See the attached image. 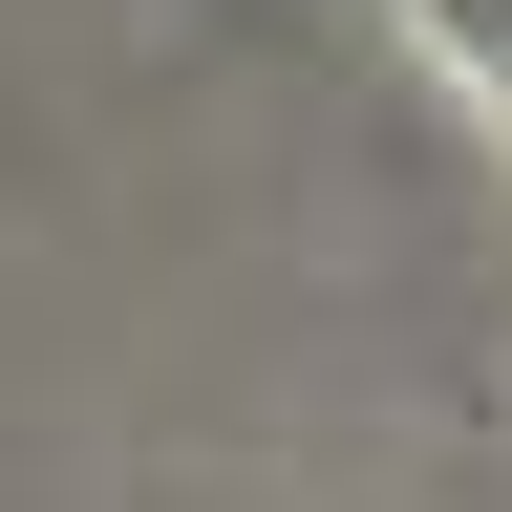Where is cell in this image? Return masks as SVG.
I'll return each mask as SVG.
<instances>
[{"label": "cell", "mask_w": 512, "mask_h": 512, "mask_svg": "<svg viewBox=\"0 0 512 512\" xmlns=\"http://www.w3.org/2000/svg\"><path fill=\"white\" fill-rule=\"evenodd\" d=\"M406 22H427V64H448V86L512 128V0H406Z\"/></svg>", "instance_id": "cell-1"}]
</instances>
